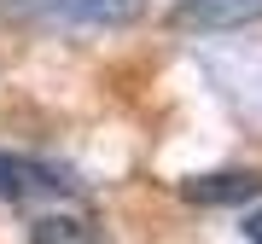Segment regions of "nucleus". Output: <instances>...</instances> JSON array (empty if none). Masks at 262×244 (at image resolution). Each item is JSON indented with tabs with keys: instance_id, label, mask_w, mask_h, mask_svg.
<instances>
[{
	"instance_id": "obj_1",
	"label": "nucleus",
	"mask_w": 262,
	"mask_h": 244,
	"mask_svg": "<svg viewBox=\"0 0 262 244\" xmlns=\"http://www.w3.org/2000/svg\"><path fill=\"white\" fill-rule=\"evenodd\" d=\"M0 198L6 204H64V198H82V180L58 163L0 151Z\"/></svg>"
},
{
	"instance_id": "obj_2",
	"label": "nucleus",
	"mask_w": 262,
	"mask_h": 244,
	"mask_svg": "<svg viewBox=\"0 0 262 244\" xmlns=\"http://www.w3.org/2000/svg\"><path fill=\"white\" fill-rule=\"evenodd\" d=\"M181 198H187V204H204V209L251 204V198H262V169H210V175H192V180H181Z\"/></svg>"
},
{
	"instance_id": "obj_3",
	"label": "nucleus",
	"mask_w": 262,
	"mask_h": 244,
	"mask_svg": "<svg viewBox=\"0 0 262 244\" xmlns=\"http://www.w3.org/2000/svg\"><path fill=\"white\" fill-rule=\"evenodd\" d=\"M29 244H111V233L88 209H53L29 227Z\"/></svg>"
},
{
	"instance_id": "obj_4",
	"label": "nucleus",
	"mask_w": 262,
	"mask_h": 244,
	"mask_svg": "<svg viewBox=\"0 0 262 244\" xmlns=\"http://www.w3.org/2000/svg\"><path fill=\"white\" fill-rule=\"evenodd\" d=\"M181 23L245 29V23H262V0H181Z\"/></svg>"
},
{
	"instance_id": "obj_5",
	"label": "nucleus",
	"mask_w": 262,
	"mask_h": 244,
	"mask_svg": "<svg viewBox=\"0 0 262 244\" xmlns=\"http://www.w3.org/2000/svg\"><path fill=\"white\" fill-rule=\"evenodd\" d=\"M41 6L64 12L76 23H128L134 12H140V0H41Z\"/></svg>"
},
{
	"instance_id": "obj_6",
	"label": "nucleus",
	"mask_w": 262,
	"mask_h": 244,
	"mask_svg": "<svg viewBox=\"0 0 262 244\" xmlns=\"http://www.w3.org/2000/svg\"><path fill=\"white\" fill-rule=\"evenodd\" d=\"M239 233H245V244H262V209H251V215H245Z\"/></svg>"
}]
</instances>
